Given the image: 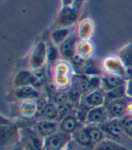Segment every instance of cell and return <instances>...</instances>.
Instances as JSON below:
<instances>
[{
	"mask_svg": "<svg viewBox=\"0 0 132 150\" xmlns=\"http://www.w3.org/2000/svg\"><path fill=\"white\" fill-rule=\"evenodd\" d=\"M85 128L88 133V136H89L90 141L92 144V147H93L99 142H101L104 138H106V137H105L106 134L103 132V130L99 126L85 125Z\"/></svg>",
	"mask_w": 132,
	"mask_h": 150,
	"instance_id": "d4e9b609",
	"label": "cell"
},
{
	"mask_svg": "<svg viewBox=\"0 0 132 150\" xmlns=\"http://www.w3.org/2000/svg\"><path fill=\"white\" fill-rule=\"evenodd\" d=\"M119 121L126 135L132 139V115L127 114L122 119H120Z\"/></svg>",
	"mask_w": 132,
	"mask_h": 150,
	"instance_id": "f1b7e54d",
	"label": "cell"
},
{
	"mask_svg": "<svg viewBox=\"0 0 132 150\" xmlns=\"http://www.w3.org/2000/svg\"><path fill=\"white\" fill-rule=\"evenodd\" d=\"M92 150H129L126 146L112 138H104L95 145Z\"/></svg>",
	"mask_w": 132,
	"mask_h": 150,
	"instance_id": "cb8c5ba5",
	"label": "cell"
},
{
	"mask_svg": "<svg viewBox=\"0 0 132 150\" xmlns=\"http://www.w3.org/2000/svg\"><path fill=\"white\" fill-rule=\"evenodd\" d=\"M128 114L132 115V100L128 98Z\"/></svg>",
	"mask_w": 132,
	"mask_h": 150,
	"instance_id": "836d02e7",
	"label": "cell"
},
{
	"mask_svg": "<svg viewBox=\"0 0 132 150\" xmlns=\"http://www.w3.org/2000/svg\"><path fill=\"white\" fill-rule=\"evenodd\" d=\"M0 140L1 149L7 150L19 143L20 134L16 127L9 121H4L1 117V127H0Z\"/></svg>",
	"mask_w": 132,
	"mask_h": 150,
	"instance_id": "7a4b0ae2",
	"label": "cell"
},
{
	"mask_svg": "<svg viewBox=\"0 0 132 150\" xmlns=\"http://www.w3.org/2000/svg\"><path fill=\"white\" fill-rule=\"evenodd\" d=\"M40 116L42 120H59V112L57 106L54 104V102L45 101L43 100L42 102L38 101V112L36 116Z\"/></svg>",
	"mask_w": 132,
	"mask_h": 150,
	"instance_id": "8fae6325",
	"label": "cell"
},
{
	"mask_svg": "<svg viewBox=\"0 0 132 150\" xmlns=\"http://www.w3.org/2000/svg\"><path fill=\"white\" fill-rule=\"evenodd\" d=\"M95 25L91 18H83L78 23L76 28V34L80 41L91 40L94 34Z\"/></svg>",
	"mask_w": 132,
	"mask_h": 150,
	"instance_id": "5bb4252c",
	"label": "cell"
},
{
	"mask_svg": "<svg viewBox=\"0 0 132 150\" xmlns=\"http://www.w3.org/2000/svg\"><path fill=\"white\" fill-rule=\"evenodd\" d=\"M19 114L25 119L36 117L38 112V101L35 100H23L18 106Z\"/></svg>",
	"mask_w": 132,
	"mask_h": 150,
	"instance_id": "e0dca14e",
	"label": "cell"
},
{
	"mask_svg": "<svg viewBox=\"0 0 132 150\" xmlns=\"http://www.w3.org/2000/svg\"><path fill=\"white\" fill-rule=\"evenodd\" d=\"M106 103V95L101 89H96L85 93L79 104L88 109H93L97 107H102Z\"/></svg>",
	"mask_w": 132,
	"mask_h": 150,
	"instance_id": "ba28073f",
	"label": "cell"
},
{
	"mask_svg": "<svg viewBox=\"0 0 132 150\" xmlns=\"http://www.w3.org/2000/svg\"><path fill=\"white\" fill-rule=\"evenodd\" d=\"M63 150H83V149L81 145H79L73 138H72Z\"/></svg>",
	"mask_w": 132,
	"mask_h": 150,
	"instance_id": "f546056e",
	"label": "cell"
},
{
	"mask_svg": "<svg viewBox=\"0 0 132 150\" xmlns=\"http://www.w3.org/2000/svg\"><path fill=\"white\" fill-rule=\"evenodd\" d=\"M80 15L72 6L61 7L57 16L54 20L53 29L62 27H73L78 22Z\"/></svg>",
	"mask_w": 132,
	"mask_h": 150,
	"instance_id": "5b68a950",
	"label": "cell"
},
{
	"mask_svg": "<svg viewBox=\"0 0 132 150\" xmlns=\"http://www.w3.org/2000/svg\"><path fill=\"white\" fill-rule=\"evenodd\" d=\"M126 82L127 80L124 78L104 73L101 76V89L104 92H107L118 87L123 86L126 84Z\"/></svg>",
	"mask_w": 132,
	"mask_h": 150,
	"instance_id": "9a60e30c",
	"label": "cell"
},
{
	"mask_svg": "<svg viewBox=\"0 0 132 150\" xmlns=\"http://www.w3.org/2000/svg\"><path fill=\"white\" fill-rule=\"evenodd\" d=\"M74 33L73 27H62L54 28L50 34V42L53 45L58 47L61 44L68 39Z\"/></svg>",
	"mask_w": 132,
	"mask_h": 150,
	"instance_id": "ac0fdd59",
	"label": "cell"
},
{
	"mask_svg": "<svg viewBox=\"0 0 132 150\" xmlns=\"http://www.w3.org/2000/svg\"><path fill=\"white\" fill-rule=\"evenodd\" d=\"M72 67L70 62L59 59L53 67V82L57 90H69L72 82Z\"/></svg>",
	"mask_w": 132,
	"mask_h": 150,
	"instance_id": "6da1fadb",
	"label": "cell"
},
{
	"mask_svg": "<svg viewBox=\"0 0 132 150\" xmlns=\"http://www.w3.org/2000/svg\"><path fill=\"white\" fill-rule=\"evenodd\" d=\"M47 62V42L39 41L33 47L29 58L28 65L31 71H35L43 68Z\"/></svg>",
	"mask_w": 132,
	"mask_h": 150,
	"instance_id": "277c9868",
	"label": "cell"
},
{
	"mask_svg": "<svg viewBox=\"0 0 132 150\" xmlns=\"http://www.w3.org/2000/svg\"><path fill=\"white\" fill-rule=\"evenodd\" d=\"M109 120L108 113L104 106L90 109L87 114L86 125L89 126H101Z\"/></svg>",
	"mask_w": 132,
	"mask_h": 150,
	"instance_id": "7c38bea8",
	"label": "cell"
},
{
	"mask_svg": "<svg viewBox=\"0 0 132 150\" xmlns=\"http://www.w3.org/2000/svg\"><path fill=\"white\" fill-rule=\"evenodd\" d=\"M35 131L43 139H45L59 131V122L41 120L35 123Z\"/></svg>",
	"mask_w": 132,
	"mask_h": 150,
	"instance_id": "4fadbf2b",
	"label": "cell"
},
{
	"mask_svg": "<svg viewBox=\"0 0 132 150\" xmlns=\"http://www.w3.org/2000/svg\"><path fill=\"white\" fill-rule=\"evenodd\" d=\"M79 41L80 40L78 38V35H77L76 32H74L68 39H66L62 44H61L58 46L61 59L71 62L76 52V48L77 45H78Z\"/></svg>",
	"mask_w": 132,
	"mask_h": 150,
	"instance_id": "9c48e42d",
	"label": "cell"
},
{
	"mask_svg": "<svg viewBox=\"0 0 132 150\" xmlns=\"http://www.w3.org/2000/svg\"><path fill=\"white\" fill-rule=\"evenodd\" d=\"M82 125L75 116L72 113L64 117L63 119H62L59 121V130L62 131L64 133H67L70 135H72L77 129H79L80 127H82Z\"/></svg>",
	"mask_w": 132,
	"mask_h": 150,
	"instance_id": "2e32d148",
	"label": "cell"
},
{
	"mask_svg": "<svg viewBox=\"0 0 132 150\" xmlns=\"http://www.w3.org/2000/svg\"><path fill=\"white\" fill-rule=\"evenodd\" d=\"M106 95V100H119L126 98V84L123 86L118 87L111 91H109L105 92Z\"/></svg>",
	"mask_w": 132,
	"mask_h": 150,
	"instance_id": "4316f807",
	"label": "cell"
},
{
	"mask_svg": "<svg viewBox=\"0 0 132 150\" xmlns=\"http://www.w3.org/2000/svg\"><path fill=\"white\" fill-rule=\"evenodd\" d=\"M99 127L101 128L106 135H109L112 139H115L118 142H119V140H122V139L128 137L124 132L119 120H109L104 124Z\"/></svg>",
	"mask_w": 132,
	"mask_h": 150,
	"instance_id": "30bf717a",
	"label": "cell"
},
{
	"mask_svg": "<svg viewBox=\"0 0 132 150\" xmlns=\"http://www.w3.org/2000/svg\"><path fill=\"white\" fill-rule=\"evenodd\" d=\"M72 138V135L59 130L43 139V150H63Z\"/></svg>",
	"mask_w": 132,
	"mask_h": 150,
	"instance_id": "52a82bcc",
	"label": "cell"
},
{
	"mask_svg": "<svg viewBox=\"0 0 132 150\" xmlns=\"http://www.w3.org/2000/svg\"><path fill=\"white\" fill-rule=\"evenodd\" d=\"M94 52V45L91 40L88 41H79L76 48L75 54L80 56L82 59L87 61L92 58Z\"/></svg>",
	"mask_w": 132,
	"mask_h": 150,
	"instance_id": "7402d4cb",
	"label": "cell"
},
{
	"mask_svg": "<svg viewBox=\"0 0 132 150\" xmlns=\"http://www.w3.org/2000/svg\"><path fill=\"white\" fill-rule=\"evenodd\" d=\"M33 83V71L28 70H20L14 76L13 84L16 88L29 86Z\"/></svg>",
	"mask_w": 132,
	"mask_h": 150,
	"instance_id": "44dd1931",
	"label": "cell"
},
{
	"mask_svg": "<svg viewBox=\"0 0 132 150\" xmlns=\"http://www.w3.org/2000/svg\"><path fill=\"white\" fill-rule=\"evenodd\" d=\"M126 95L127 97L132 100V78L128 79L126 82Z\"/></svg>",
	"mask_w": 132,
	"mask_h": 150,
	"instance_id": "1f68e13d",
	"label": "cell"
},
{
	"mask_svg": "<svg viewBox=\"0 0 132 150\" xmlns=\"http://www.w3.org/2000/svg\"><path fill=\"white\" fill-rule=\"evenodd\" d=\"M72 138L74 140L78 143L79 145H81L82 146H92L91 141L89 136H88V133L86 131L85 126H82V127H80L79 129H77L73 134H72Z\"/></svg>",
	"mask_w": 132,
	"mask_h": 150,
	"instance_id": "484cf974",
	"label": "cell"
},
{
	"mask_svg": "<svg viewBox=\"0 0 132 150\" xmlns=\"http://www.w3.org/2000/svg\"><path fill=\"white\" fill-rule=\"evenodd\" d=\"M80 71H82L81 74H84L87 76H101L103 71L101 62H98L93 58L87 60L80 68Z\"/></svg>",
	"mask_w": 132,
	"mask_h": 150,
	"instance_id": "ffe728a7",
	"label": "cell"
},
{
	"mask_svg": "<svg viewBox=\"0 0 132 150\" xmlns=\"http://www.w3.org/2000/svg\"><path fill=\"white\" fill-rule=\"evenodd\" d=\"M86 1H87V0H74V1H73V4H72V6L79 14H81V13H82V8H83V6H84V4H85Z\"/></svg>",
	"mask_w": 132,
	"mask_h": 150,
	"instance_id": "4dcf8cb0",
	"label": "cell"
},
{
	"mask_svg": "<svg viewBox=\"0 0 132 150\" xmlns=\"http://www.w3.org/2000/svg\"><path fill=\"white\" fill-rule=\"evenodd\" d=\"M33 71V83L32 86H34L36 89L42 87L45 81V71L43 68L32 71Z\"/></svg>",
	"mask_w": 132,
	"mask_h": 150,
	"instance_id": "83f0119b",
	"label": "cell"
},
{
	"mask_svg": "<svg viewBox=\"0 0 132 150\" xmlns=\"http://www.w3.org/2000/svg\"><path fill=\"white\" fill-rule=\"evenodd\" d=\"M74 0H61V7L72 6Z\"/></svg>",
	"mask_w": 132,
	"mask_h": 150,
	"instance_id": "d6a6232c",
	"label": "cell"
},
{
	"mask_svg": "<svg viewBox=\"0 0 132 150\" xmlns=\"http://www.w3.org/2000/svg\"><path fill=\"white\" fill-rule=\"evenodd\" d=\"M15 97L23 100H36L39 98L38 89L35 88L32 85L25 86L21 88H16L14 92Z\"/></svg>",
	"mask_w": 132,
	"mask_h": 150,
	"instance_id": "603a6c76",
	"label": "cell"
},
{
	"mask_svg": "<svg viewBox=\"0 0 132 150\" xmlns=\"http://www.w3.org/2000/svg\"><path fill=\"white\" fill-rule=\"evenodd\" d=\"M128 100L126 98L106 100L104 107L106 108L109 120H120L128 114Z\"/></svg>",
	"mask_w": 132,
	"mask_h": 150,
	"instance_id": "8992f818",
	"label": "cell"
},
{
	"mask_svg": "<svg viewBox=\"0 0 132 150\" xmlns=\"http://www.w3.org/2000/svg\"><path fill=\"white\" fill-rule=\"evenodd\" d=\"M101 64L104 73L109 75H115V76L121 77L126 80L129 79V75L126 67L117 55L105 56L101 60Z\"/></svg>",
	"mask_w": 132,
	"mask_h": 150,
	"instance_id": "3957f363",
	"label": "cell"
},
{
	"mask_svg": "<svg viewBox=\"0 0 132 150\" xmlns=\"http://www.w3.org/2000/svg\"><path fill=\"white\" fill-rule=\"evenodd\" d=\"M117 56L126 67L129 75V79L132 78V42H128L120 48L117 53Z\"/></svg>",
	"mask_w": 132,
	"mask_h": 150,
	"instance_id": "d6986e66",
	"label": "cell"
},
{
	"mask_svg": "<svg viewBox=\"0 0 132 150\" xmlns=\"http://www.w3.org/2000/svg\"><path fill=\"white\" fill-rule=\"evenodd\" d=\"M7 150H25L24 149V147H23V146H22V144L21 145H16L15 146H13V147H11V148H9V149H7Z\"/></svg>",
	"mask_w": 132,
	"mask_h": 150,
	"instance_id": "e575fe53",
	"label": "cell"
}]
</instances>
